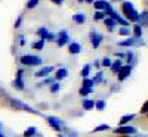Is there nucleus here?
I'll return each instance as SVG.
<instances>
[{"instance_id":"nucleus-1","label":"nucleus","mask_w":148,"mask_h":137,"mask_svg":"<svg viewBox=\"0 0 148 137\" xmlns=\"http://www.w3.org/2000/svg\"><path fill=\"white\" fill-rule=\"evenodd\" d=\"M9 106L14 109V111H25V112H30V114H36V115H42V112H39L37 109H33L30 105L21 102L19 99H15V97H10L9 99Z\"/></svg>"},{"instance_id":"nucleus-2","label":"nucleus","mask_w":148,"mask_h":137,"mask_svg":"<svg viewBox=\"0 0 148 137\" xmlns=\"http://www.w3.org/2000/svg\"><path fill=\"white\" fill-rule=\"evenodd\" d=\"M19 62L24 66H39L42 65V58L36 55H22L19 58Z\"/></svg>"},{"instance_id":"nucleus-3","label":"nucleus","mask_w":148,"mask_h":137,"mask_svg":"<svg viewBox=\"0 0 148 137\" xmlns=\"http://www.w3.org/2000/svg\"><path fill=\"white\" fill-rule=\"evenodd\" d=\"M46 121H47V124L51 125L56 133H62V130H65V122L61 119V118H58V117H52V115H49V117H46Z\"/></svg>"},{"instance_id":"nucleus-4","label":"nucleus","mask_w":148,"mask_h":137,"mask_svg":"<svg viewBox=\"0 0 148 137\" xmlns=\"http://www.w3.org/2000/svg\"><path fill=\"white\" fill-rule=\"evenodd\" d=\"M113 133L117 136H135L138 133V130L132 125H119L117 128L113 130Z\"/></svg>"},{"instance_id":"nucleus-5","label":"nucleus","mask_w":148,"mask_h":137,"mask_svg":"<svg viewBox=\"0 0 148 137\" xmlns=\"http://www.w3.org/2000/svg\"><path fill=\"white\" fill-rule=\"evenodd\" d=\"M119 46L121 47H132V46H145V41L142 39H136V37H129V39L123 40V41H119Z\"/></svg>"},{"instance_id":"nucleus-6","label":"nucleus","mask_w":148,"mask_h":137,"mask_svg":"<svg viewBox=\"0 0 148 137\" xmlns=\"http://www.w3.org/2000/svg\"><path fill=\"white\" fill-rule=\"evenodd\" d=\"M132 69H133V66H132V65H123V66L119 69V72H117L119 81H125L127 77H130Z\"/></svg>"},{"instance_id":"nucleus-7","label":"nucleus","mask_w":148,"mask_h":137,"mask_svg":"<svg viewBox=\"0 0 148 137\" xmlns=\"http://www.w3.org/2000/svg\"><path fill=\"white\" fill-rule=\"evenodd\" d=\"M55 41H56V44H58L59 47L68 44V43H70V35H68V33H67V31H59V34L56 35Z\"/></svg>"},{"instance_id":"nucleus-8","label":"nucleus","mask_w":148,"mask_h":137,"mask_svg":"<svg viewBox=\"0 0 148 137\" xmlns=\"http://www.w3.org/2000/svg\"><path fill=\"white\" fill-rule=\"evenodd\" d=\"M90 44H92V47L93 49H98L101 46V43H102V40H104V37L101 35V34H98L96 31H90Z\"/></svg>"},{"instance_id":"nucleus-9","label":"nucleus","mask_w":148,"mask_h":137,"mask_svg":"<svg viewBox=\"0 0 148 137\" xmlns=\"http://www.w3.org/2000/svg\"><path fill=\"white\" fill-rule=\"evenodd\" d=\"M53 71H55V68H53V66H43L42 69L37 71V72L34 74V75H36L37 78H46V77L51 75V74H52Z\"/></svg>"},{"instance_id":"nucleus-10","label":"nucleus","mask_w":148,"mask_h":137,"mask_svg":"<svg viewBox=\"0 0 148 137\" xmlns=\"http://www.w3.org/2000/svg\"><path fill=\"white\" fill-rule=\"evenodd\" d=\"M93 6H95V10H105L107 7H110L111 6V3L110 2H107V0H93V3H92Z\"/></svg>"},{"instance_id":"nucleus-11","label":"nucleus","mask_w":148,"mask_h":137,"mask_svg":"<svg viewBox=\"0 0 148 137\" xmlns=\"http://www.w3.org/2000/svg\"><path fill=\"white\" fill-rule=\"evenodd\" d=\"M67 77H68V69H67V68H59V69H56L55 75H53L55 81H62V80L67 78Z\"/></svg>"},{"instance_id":"nucleus-12","label":"nucleus","mask_w":148,"mask_h":137,"mask_svg":"<svg viewBox=\"0 0 148 137\" xmlns=\"http://www.w3.org/2000/svg\"><path fill=\"white\" fill-rule=\"evenodd\" d=\"M136 118V115L135 114H126V115H123L119 121V125H130V122Z\"/></svg>"},{"instance_id":"nucleus-13","label":"nucleus","mask_w":148,"mask_h":137,"mask_svg":"<svg viewBox=\"0 0 148 137\" xmlns=\"http://www.w3.org/2000/svg\"><path fill=\"white\" fill-rule=\"evenodd\" d=\"M68 52L71 55H79L82 52V46L80 43H76V41H70L68 43Z\"/></svg>"},{"instance_id":"nucleus-14","label":"nucleus","mask_w":148,"mask_h":137,"mask_svg":"<svg viewBox=\"0 0 148 137\" xmlns=\"http://www.w3.org/2000/svg\"><path fill=\"white\" fill-rule=\"evenodd\" d=\"M139 24L138 25L141 27V28H145L147 25H148V12L147 10H144L142 14H139V21H138Z\"/></svg>"},{"instance_id":"nucleus-15","label":"nucleus","mask_w":148,"mask_h":137,"mask_svg":"<svg viewBox=\"0 0 148 137\" xmlns=\"http://www.w3.org/2000/svg\"><path fill=\"white\" fill-rule=\"evenodd\" d=\"M133 9H135V7H133V5H132L130 2H123V3H121V10H123V14H125V16H127Z\"/></svg>"},{"instance_id":"nucleus-16","label":"nucleus","mask_w":148,"mask_h":137,"mask_svg":"<svg viewBox=\"0 0 148 137\" xmlns=\"http://www.w3.org/2000/svg\"><path fill=\"white\" fill-rule=\"evenodd\" d=\"M73 22L74 24H84L86 22V15L82 14V12H79V14L73 15Z\"/></svg>"},{"instance_id":"nucleus-17","label":"nucleus","mask_w":148,"mask_h":137,"mask_svg":"<svg viewBox=\"0 0 148 137\" xmlns=\"http://www.w3.org/2000/svg\"><path fill=\"white\" fill-rule=\"evenodd\" d=\"M82 106L84 111H92L95 108V100H90V99H84L82 102Z\"/></svg>"},{"instance_id":"nucleus-18","label":"nucleus","mask_w":148,"mask_h":137,"mask_svg":"<svg viewBox=\"0 0 148 137\" xmlns=\"http://www.w3.org/2000/svg\"><path fill=\"white\" fill-rule=\"evenodd\" d=\"M126 21H129V22H138L139 21V14L136 12V9H133L130 14L126 16Z\"/></svg>"},{"instance_id":"nucleus-19","label":"nucleus","mask_w":148,"mask_h":137,"mask_svg":"<svg viewBox=\"0 0 148 137\" xmlns=\"http://www.w3.org/2000/svg\"><path fill=\"white\" fill-rule=\"evenodd\" d=\"M12 85H14L16 90H19V92H22L24 89H25V84H24V80L22 78H15L14 83H12Z\"/></svg>"},{"instance_id":"nucleus-20","label":"nucleus","mask_w":148,"mask_h":137,"mask_svg":"<svg viewBox=\"0 0 148 137\" xmlns=\"http://www.w3.org/2000/svg\"><path fill=\"white\" fill-rule=\"evenodd\" d=\"M121 66H123V60H121V59H117V60H114L113 64H111V66H110V68H111V71H113L114 74H117V72H119V69H120Z\"/></svg>"},{"instance_id":"nucleus-21","label":"nucleus","mask_w":148,"mask_h":137,"mask_svg":"<svg viewBox=\"0 0 148 137\" xmlns=\"http://www.w3.org/2000/svg\"><path fill=\"white\" fill-rule=\"evenodd\" d=\"M104 24H105V27H108V28H110L111 31L114 30V27H117V22H116L114 19H111V18H108V16H107V18L104 19Z\"/></svg>"},{"instance_id":"nucleus-22","label":"nucleus","mask_w":148,"mask_h":137,"mask_svg":"<svg viewBox=\"0 0 148 137\" xmlns=\"http://www.w3.org/2000/svg\"><path fill=\"white\" fill-rule=\"evenodd\" d=\"M47 33H49V31H47V27H40V28L36 30V34L39 35L42 40H45V37L47 35Z\"/></svg>"},{"instance_id":"nucleus-23","label":"nucleus","mask_w":148,"mask_h":137,"mask_svg":"<svg viewBox=\"0 0 148 137\" xmlns=\"http://www.w3.org/2000/svg\"><path fill=\"white\" fill-rule=\"evenodd\" d=\"M89 74H90V65L88 64V65H84V66L82 68L80 75H82V78H89Z\"/></svg>"},{"instance_id":"nucleus-24","label":"nucleus","mask_w":148,"mask_h":137,"mask_svg":"<svg viewBox=\"0 0 148 137\" xmlns=\"http://www.w3.org/2000/svg\"><path fill=\"white\" fill-rule=\"evenodd\" d=\"M133 37H136V39H142V28L138 25V24H135V25H133Z\"/></svg>"},{"instance_id":"nucleus-25","label":"nucleus","mask_w":148,"mask_h":137,"mask_svg":"<svg viewBox=\"0 0 148 137\" xmlns=\"http://www.w3.org/2000/svg\"><path fill=\"white\" fill-rule=\"evenodd\" d=\"M37 133H39V131H37L36 127H28L25 131H24V137H33V136H36Z\"/></svg>"},{"instance_id":"nucleus-26","label":"nucleus","mask_w":148,"mask_h":137,"mask_svg":"<svg viewBox=\"0 0 148 137\" xmlns=\"http://www.w3.org/2000/svg\"><path fill=\"white\" fill-rule=\"evenodd\" d=\"M110 128H111V127L108 125V124H101V125H98V127H95L92 133H101V131H108Z\"/></svg>"},{"instance_id":"nucleus-27","label":"nucleus","mask_w":148,"mask_h":137,"mask_svg":"<svg viewBox=\"0 0 148 137\" xmlns=\"http://www.w3.org/2000/svg\"><path fill=\"white\" fill-rule=\"evenodd\" d=\"M107 16L102 10H95V15H93V21H104Z\"/></svg>"},{"instance_id":"nucleus-28","label":"nucleus","mask_w":148,"mask_h":137,"mask_svg":"<svg viewBox=\"0 0 148 137\" xmlns=\"http://www.w3.org/2000/svg\"><path fill=\"white\" fill-rule=\"evenodd\" d=\"M92 81H93V84H98V83H102L104 81V72H101V71H98L96 72V75L92 78Z\"/></svg>"},{"instance_id":"nucleus-29","label":"nucleus","mask_w":148,"mask_h":137,"mask_svg":"<svg viewBox=\"0 0 148 137\" xmlns=\"http://www.w3.org/2000/svg\"><path fill=\"white\" fill-rule=\"evenodd\" d=\"M93 81L92 78H83V83H82V87H86V89H93Z\"/></svg>"},{"instance_id":"nucleus-30","label":"nucleus","mask_w":148,"mask_h":137,"mask_svg":"<svg viewBox=\"0 0 148 137\" xmlns=\"http://www.w3.org/2000/svg\"><path fill=\"white\" fill-rule=\"evenodd\" d=\"M43 47H45V40H39V41H34L33 43V49H36V50H43Z\"/></svg>"},{"instance_id":"nucleus-31","label":"nucleus","mask_w":148,"mask_h":137,"mask_svg":"<svg viewBox=\"0 0 148 137\" xmlns=\"http://www.w3.org/2000/svg\"><path fill=\"white\" fill-rule=\"evenodd\" d=\"M105 106H107V103H105V100H102V99L95 102V109H98V111H104Z\"/></svg>"},{"instance_id":"nucleus-32","label":"nucleus","mask_w":148,"mask_h":137,"mask_svg":"<svg viewBox=\"0 0 148 137\" xmlns=\"http://www.w3.org/2000/svg\"><path fill=\"white\" fill-rule=\"evenodd\" d=\"M92 93H93V89H86V87H82L79 90L80 96H88V94H92Z\"/></svg>"},{"instance_id":"nucleus-33","label":"nucleus","mask_w":148,"mask_h":137,"mask_svg":"<svg viewBox=\"0 0 148 137\" xmlns=\"http://www.w3.org/2000/svg\"><path fill=\"white\" fill-rule=\"evenodd\" d=\"M99 62H101V66H104V68H110L111 64H113V60H111L110 58H104V59L99 60Z\"/></svg>"},{"instance_id":"nucleus-34","label":"nucleus","mask_w":148,"mask_h":137,"mask_svg":"<svg viewBox=\"0 0 148 137\" xmlns=\"http://www.w3.org/2000/svg\"><path fill=\"white\" fill-rule=\"evenodd\" d=\"M59 90H61V83L55 81V83L51 85V93H58Z\"/></svg>"},{"instance_id":"nucleus-35","label":"nucleus","mask_w":148,"mask_h":137,"mask_svg":"<svg viewBox=\"0 0 148 137\" xmlns=\"http://www.w3.org/2000/svg\"><path fill=\"white\" fill-rule=\"evenodd\" d=\"M53 83H55V78H53V77H46V78L43 80V83L40 84V87H42V85H52Z\"/></svg>"},{"instance_id":"nucleus-36","label":"nucleus","mask_w":148,"mask_h":137,"mask_svg":"<svg viewBox=\"0 0 148 137\" xmlns=\"http://www.w3.org/2000/svg\"><path fill=\"white\" fill-rule=\"evenodd\" d=\"M39 2H40V0H28V2H27V9H34L37 5H39Z\"/></svg>"},{"instance_id":"nucleus-37","label":"nucleus","mask_w":148,"mask_h":137,"mask_svg":"<svg viewBox=\"0 0 148 137\" xmlns=\"http://www.w3.org/2000/svg\"><path fill=\"white\" fill-rule=\"evenodd\" d=\"M55 39H56V35H55V34L47 33V35L45 37V43H46V41H47V43H52V41H55Z\"/></svg>"},{"instance_id":"nucleus-38","label":"nucleus","mask_w":148,"mask_h":137,"mask_svg":"<svg viewBox=\"0 0 148 137\" xmlns=\"http://www.w3.org/2000/svg\"><path fill=\"white\" fill-rule=\"evenodd\" d=\"M119 34H120V35H130V30H129L127 27H121V28L119 30Z\"/></svg>"},{"instance_id":"nucleus-39","label":"nucleus","mask_w":148,"mask_h":137,"mask_svg":"<svg viewBox=\"0 0 148 137\" xmlns=\"http://www.w3.org/2000/svg\"><path fill=\"white\" fill-rule=\"evenodd\" d=\"M18 39H19V40H18V41H19V46H25V44H27V39H25V35H19Z\"/></svg>"},{"instance_id":"nucleus-40","label":"nucleus","mask_w":148,"mask_h":137,"mask_svg":"<svg viewBox=\"0 0 148 137\" xmlns=\"http://www.w3.org/2000/svg\"><path fill=\"white\" fill-rule=\"evenodd\" d=\"M148 112V102H144V105H142V108H141V114H147Z\"/></svg>"},{"instance_id":"nucleus-41","label":"nucleus","mask_w":148,"mask_h":137,"mask_svg":"<svg viewBox=\"0 0 148 137\" xmlns=\"http://www.w3.org/2000/svg\"><path fill=\"white\" fill-rule=\"evenodd\" d=\"M21 24H22V16H18V19L15 21V28H19Z\"/></svg>"},{"instance_id":"nucleus-42","label":"nucleus","mask_w":148,"mask_h":137,"mask_svg":"<svg viewBox=\"0 0 148 137\" xmlns=\"http://www.w3.org/2000/svg\"><path fill=\"white\" fill-rule=\"evenodd\" d=\"M22 75H24V69H18L16 71V78H22Z\"/></svg>"},{"instance_id":"nucleus-43","label":"nucleus","mask_w":148,"mask_h":137,"mask_svg":"<svg viewBox=\"0 0 148 137\" xmlns=\"http://www.w3.org/2000/svg\"><path fill=\"white\" fill-rule=\"evenodd\" d=\"M71 115L73 117H80V115H83V111H80V112H71Z\"/></svg>"},{"instance_id":"nucleus-44","label":"nucleus","mask_w":148,"mask_h":137,"mask_svg":"<svg viewBox=\"0 0 148 137\" xmlns=\"http://www.w3.org/2000/svg\"><path fill=\"white\" fill-rule=\"evenodd\" d=\"M120 90V87L117 84H114V87H111V92H119Z\"/></svg>"},{"instance_id":"nucleus-45","label":"nucleus","mask_w":148,"mask_h":137,"mask_svg":"<svg viewBox=\"0 0 148 137\" xmlns=\"http://www.w3.org/2000/svg\"><path fill=\"white\" fill-rule=\"evenodd\" d=\"M51 2L55 5H61V3H64V0H51Z\"/></svg>"},{"instance_id":"nucleus-46","label":"nucleus","mask_w":148,"mask_h":137,"mask_svg":"<svg viewBox=\"0 0 148 137\" xmlns=\"http://www.w3.org/2000/svg\"><path fill=\"white\" fill-rule=\"evenodd\" d=\"M0 96H5V97L8 96V94H6V92H5V90L2 89V87H0Z\"/></svg>"},{"instance_id":"nucleus-47","label":"nucleus","mask_w":148,"mask_h":137,"mask_svg":"<svg viewBox=\"0 0 148 137\" xmlns=\"http://www.w3.org/2000/svg\"><path fill=\"white\" fill-rule=\"evenodd\" d=\"M93 65L98 68V66H101V62H99V60H95V62H93Z\"/></svg>"},{"instance_id":"nucleus-48","label":"nucleus","mask_w":148,"mask_h":137,"mask_svg":"<svg viewBox=\"0 0 148 137\" xmlns=\"http://www.w3.org/2000/svg\"><path fill=\"white\" fill-rule=\"evenodd\" d=\"M83 3H93V0H83Z\"/></svg>"},{"instance_id":"nucleus-49","label":"nucleus","mask_w":148,"mask_h":137,"mask_svg":"<svg viewBox=\"0 0 148 137\" xmlns=\"http://www.w3.org/2000/svg\"><path fill=\"white\" fill-rule=\"evenodd\" d=\"M3 136V133H2V122H0V137Z\"/></svg>"},{"instance_id":"nucleus-50","label":"nucleus","mask_w":148,"mask_h":137,"mask_svg":"<svg viewBox=\"0 0 148 137\" xmlns=\"http://www.w3.org/2000/svg\"><path fill=\"white\" fill-rule=\"evenodd\" d=\"M58 137H64V136H62V134H59V133H58Z\"/></svg>"},{"instance_id":"nucleus-51","label":"nucleus","mask_w":148,"mask_h":137,"mask_svg":"<svg viewBox=\"0 0 148 137\" xmlns=\"http://www.w3.org/2000/svg\"><path fill=\"white\" fill-rule=\"evenodd\" d=\"M120 137H132V136H120Z\"/></svg>"},{"instance_id":"nucleus-52","label":"nucleus","mask_w":148,"mask_h":137,"mask_svg":"<svg viewBox=\"0 0 148 137\" xmlns=\"http://www.w3.org/2000/svg\"><path fill=\"white\" fill-rule=\"evenodd\" d=\"M77 2H79V3H83V0H77Z\"/></svg>"},{"instance_id":"nucleus-53","label":"nucleus","mask_w":148,"mask_h":137,"mask_svg":"<svg viewBox=\"0 0 148 137\" xmlns=\"http://www.w3.org/2000/svg\"><path fill=\"white\" fill-rule=\"evenodd\" d=\"M113 2H121V0H113Z\"/></svg>"},{"instance_id":"nucleus-54","label":"nucleus","mask_w":148,"mask_h":137,"mask_svg":"<svg viewBox=\"0 0 148 137\" xmlns=\"http://www.w3.org/2000/svg\"><path fill=\"white\" fill-rule=\"evenodd\" d=\"M70 137H74V136H70Z\"/></svg>"},{"instance_id":"nucleus-55","label":"nucleus","mask_w":148,"mask_h":137,"mask_svg":"<svg viewBox=\"0 0 148 137\" xmlns=\"http://www.w3.org/2000/svg\"><path fill=\"white\" fill-rule=\"evenodd\" d=\"M2 137H5V136H2Z\"/></svg>"}]
</instances>
